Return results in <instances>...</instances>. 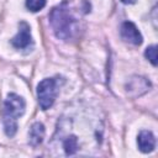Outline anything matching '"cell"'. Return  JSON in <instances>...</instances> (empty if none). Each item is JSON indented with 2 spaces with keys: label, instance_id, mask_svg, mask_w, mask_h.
Wrapping results in <instances>:
<instances>
[{
  "label": "cell",
  "instance_id": "7c38bea8",
  "mask_svg": "<svg viewBox=\"0 0 158 158\" xmlns=\"http://www.w3.org/2000/svg\"><path fill=\"white\" fill-rule=\"evenodd\" d=\"M123 4H135L136 0H121Z\"/></svg>",
  "mask_w": 158,
  "mask_h": 158
},
{
  "label": "cell",
  "instance_id": "277c9868",
  "mask_svg": "<svg viewBox=\"0 0 158 158\" xmlns=\"http://www.w3.org/2000/svg\"><path fill=\"white\" fill-rule=\"evenodd\" d=\"M120 33H121L122 40L127 43H131L135 46H138L142 43V35L133 22H130V21L123 22L121 25Z\"/></svg>",
  "mask_w": 158,
  "mask_h": 158
},
{
  "label": "cell",
  "instance_id": "8992f818",
  "mask_svg": "<svg viewBox=\"0 0 158 158\" xmlns=\"http://www.w3.org/2000/svg\"><path fill=\"white\" fill-rule=\"evenodd\" d=\"M137 143H138V148L141 152L143 153H149L154 149L156 147V138L153 136V133L151 131H141L137 138Z\"/></svg>",
  "mask_w": 158,
  "mask_h": 158
},
{
  "label": "cell",
  "instance_id": "30bf717a",
  "mask_svg": "<svg viewBox=\"0 0 158 158\" xmlns=\"http://www.w3.org/2000/svg\"><path fill=\"white\" fill-rule=\"evenodd\" d=\"M46 1L47 0H26V6L30 11L36 12V11H40L41 9L44 7Z\"/></svg>",
  "mask_w": 158,
  "mask_h": 158
},
{
  "label": "cell",
  "instance_id": "9c48e42d",
  "mask_svg": "<svg viewBox=\"0 0 158 158\" xmlns=\"http://www.w3.org/2000/svg\"><path fill=\"white\" fill-rule=\"evenodd\" d=\"M63 148L65 151V154L72 156L78 151V138L75 136H69L63 142Z\"/></svg>",
  "mask_w": 158,
  "mask_h": 158
},
{
  "label": "cell",
  "instance_id": "52a82bcc",
  "mask_svg": "<svg viewBox=\"0 0 158 158\" xmlns=\"http://www.w3.org/2000/svg\"><path fill=\"white\" fill-rule=\"evenodd\" d=\"M149 86H151V84H149V81H147L146 78L135 77V78H132V79L127 83L126 89H127V93H128V94H131V93L135 90L136 93H135L133 96H137V95H141V94L146 93L147 89H149Z\"/></svg>",
  "mask_w": 158,
  "mask_h": 158
},
{
  "label": "cell",
  "instance_id": "5b68a950",
  "mask_svg": "<svg viewBox=\"0 0 158 158\" xmlns=\"http://www.w3.org/2000/svg\"><path fill=\"white\" fill-rule=\"evenodd\" d=\"M11 43L15 48L17 49H23L27 48L32 43V37H31V31L30 26L26 22H21L19 26V32L17 35L11 40Z\"/></svg>",
  "mask_w": 158,
  "mask_h": 158
},
{
  "label": "cell",
  "instance_id": "7a4b0ae2",
  "mask_svg": "<svg viewBox=\"0 0 158 158\" xmlns=\"http://www.w3.org/2000/svg\"><path fill=\"white\" fill-rule=\"evenodd\" d=\"M25 100L16 95L9 94L4 104V131L6 136L14 137L17 131V118L25 112Z\"/></svg>",
  "mask_w": 158,
  "mask_h": 158
},
{
  "label": "cell",
  "instance_id": "6da1fadb",
  "mask_svg": "<svg viewBox=\"0 0 158 158\" xmlns=\"http://www.w3.org/2000/svg\"><path fill=\"white\" fill-rule=\"evenodd\" d=\"M49 22L56 33V36L60 40L68 41L72 38L78 31V22L69 12V10L60 5L54 7L49 14Z\"/></svg>",
  "mask_w": 158,
  "mask_h": 158
},
{
  "label": "cell",
  "instance_id": "8fae6325",
  "mask_svg": "<svg viewBox=\"0 0 158 158\" xmlns=\"http://www.w3.org/2000/svg\"><path fill=\"white\" fill-rule=\"evenodd\" d=\"M144 56L146 58L153 64V65H157V47L156 46H151L146 49L144 52Z\"/></svg>",
  "mask_w": 158,
  "mask_h": 158
},
{
  "label": "cell",
  "instance_id": "ba28073f",
  "mask_svg": "<svg viewBox=\"0 0 158 158\" xmlns=\"http://www.w3.org/2000/svg\"><path fill=\"white\" fill-rule=\"evenodd\" d=\"M44 137V126L41 122H35L28 132V142L32 147L38 146Z\"/></svg>",
  "mask_w": 158,
  "mask_h": 158
},
{
  "label": "cell",
  "instance_id": "3957f363",
  "mask_svg": "<svg viewBox=\"0 0 158 158\" xmlns=\"http://www.w3.org/2000/svg\"><path fill=\"white\" fill-rule=\"evenodd\" d=\"M58 95L57 81L53 78L43 79L37 86V99L42 110L49 109Z\"/></svg>",
  "mask_w": 158,
  "mask_h": 158
}]
</instances>
